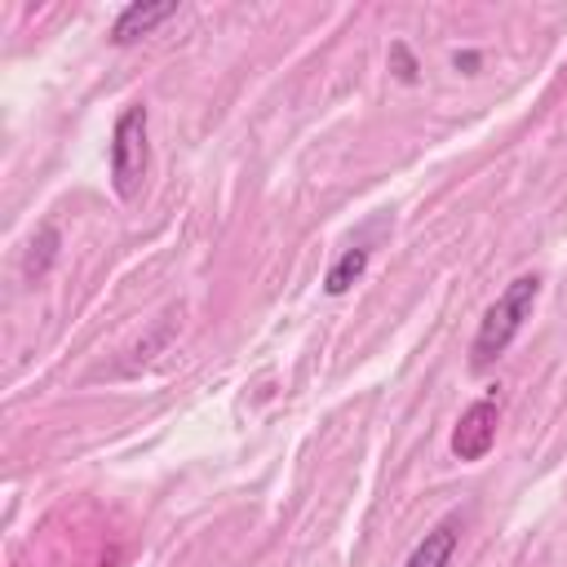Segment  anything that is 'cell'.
Masks as SVG:
<instances>
[{
    "instance_id": "6da1fadb",
    "label": "cell",
    "mask_w": 567,
    "mask_h": 567,
    "mask_svg": "<svg viewBox=\"0 0 567 567\" xmlns=\"http://www.w3.org/2000/svg\"><path fill=\"white\" fill-rule=\"evenodd\" d=\"M540 297V275H518L501 288V297L487 306V315L478 319V332H474V346H470V368L483 372L492 368L509 346L514 337L523 332V323L532 319V306Z\"/></svg>"
},
{
    "instance_id": "7a4b0ae2",
    "label": "cell",
    "mask_w": 567,
    "mask_h": 567,
    "mask_svg": "<svg viewBox=\"0 0 567 567\" xmlns=\"http://www.w3.org/2000/svg\"><path fill=\"white\" fill-rule=\"evenodd\" d=\"M146 164H151V146H146V106L133 102L120 111L115 128H111V186L120 199H133L146 182Z\"/></svg>"
},
{
    "instance_id": "3957f363",
    "label": "cell",
    "mask_w": 567,
    "mask_h": 567,
    "mask_svg": "<svg viewBox=\"0 0 567 567\" xmlns=\"http://www.w3.org/2000/svg\"><path fill=\"white\" fill-rule=\"evenodd\" d=\"M496 421H501V403L492 394L474 399L461 412L456 430H452V456L456 461H483L492 452V443H496Z\"/></svg>"
},
{
    "instance_id": "277c9868",
    "label": "cell",
    "mask_w": 567,
    "mask_h": 567,
    "mask_svg": "<svg viewBox=\"0 0 567 567\" xmlns=\"http://www.w3.org/2000/svg\"><path fill=\"white\" fill-rule=\"evenodd\" d=\"M177 18V0H137V4H124L120 18L111 22V44H137L142 35H151L159 22Z\"/></svg>"
},
{
    "instance_id": "5b68a950",
    "label": "cell",
    "mask_w": 567,
    "mask_h": 567,
    "mask_svg": "<svg viewBox=\"0 0 567 567\" xmlns=\"http://www.w3.org/2000/svg\"><path fill=\"white\" fill-rule=\"evenodd\" d=\"M456 545H461V518H456V514H447L443 523H434V527L416 540V549L408 554V563H403V567H452Z\"/></svg>"
},
{
    "instance_id": "8992f818",
    "label": "cell",
    "mask_w": 567,
    "mask_h": 567,
    "mask_svg": "<svg viewBox=\"0 0 567 567\" xmlns=\"http://www.w3.org/2000/svg\"><path fill=\"white\" fill-rule=\"evenodd\" d=\"M368 261H372V239L363 235V239H354L332 266H328V279H323V292L328 297H346L359 279H363V270H368Z\"/></svg>"
},
{
    "instance_id": "52a82bcc",
    "label": "cell",
    "mask_w": 567,
    "mask_h": 567,
    "mask_svg": "<svg viewBox=\"0 0 567 567\" xmlns=\"http://www.w3.org/2000/svg\"><path fill=\"white\" fill-rule=\"evenodd\" d=\"M58 248H62V235H58V226L53 221H44L40 230H35V239H31V248H27V261H22V275L35 284V279H44V270L58 261Z\"/></svg>"
},
{
    "instance_id": "ba28073f",
    "label": "cell",
    "mask_w": 567,
    "mask_h": 567,
    "mask_svg": "<svg viewBox=\"0 0 567 567\" xmlns=\"http://www.w3.org/2000/svg\"><path fill=\"white\" fill-rule=\"evenodd\" d=\"M390 71H394L403 84H416V71H421V66H416V58H412V49H408L403 40L390 44Z\"/></svg>"
},
{
    "instance_id": "9c48e42d",
    "label": "cell",
    "mask_w": 567,
    "mask_h": 567,
    "mask_svg": "<svg viewBox=\"0 0 567 567\" xmlns=\"http://www.w3.org/2000/svg\"><path fill=\"white\" fill-rule=\"evenodd\" d=\"M456 71H465V75H474V71H478V53H474V49H465V53H456Z\"/></svg>"
}]
</instances>
